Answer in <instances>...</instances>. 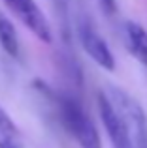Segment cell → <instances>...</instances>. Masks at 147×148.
<instances>
[{
	"label": "cell",
	"instance_id": "8992f818",
	"mask_svg": "<svg viewBox=\"0 0 147 148\" xmlns=\"http://www.w3.org/2000/svg\"><path fill=\"white\" fill-rule=\"evenodd\" d=\"M0 148H23V135L0 105Z\"/></svg>",
	"mask_w": 147,
	"mask_h": 148
},
{
	"label": "cell",
	"instance_id": "ba28073f",
	"mask_svg": "<svg viewBox=\"0 0 147 148\" xmlns=\"http://www.w3.org/2000/svg\"><path fill=\"white\" fill-rule=\"evenodd\" d=\"M104 6V10L107 11V13H113L115 11V0H100Z\"/></svg>",
	"mask_w": 147,
	"mask_h": 148
},
{
	"label": "cell",
	"instance_id": "5b68a950",
	"mask_svg": "<svg viewBox=\"0 0 147 148\" xmlns=\"http://www.w3.org/2000/svg\"><path fill=\"white\" fill-rule=\"evenodd\" d=\"M125 40L130 53L136 56L140 64L147 68V30L134 21L125 23Z\"/></svg>",
	"mask_w": 147,
	"mask_h": 148
},
{
	"label": "cell",
	"instance_id": "7a4b0ae2",
	"mask_svg": "<svg viewBox=\"0 0 147 148\" xmlns=\"http://www.w3.org/2000/svg\"><path fill=\"white\" fill-rule=\"evenodd\" d=\"M55 101L57 109H59L60 124L72 135L74 141L81 148H102L98 130L94 127V122L87 114V111L81 107L79 101L66 94H57Z\"/></svg>",
	"mask_w": 147,
	"mask_h": 148
},
{
	"label": "cell",
	"instance_id": "52a82bcc",
	"mask_svg": "<svg viewBox=\"0 0 147 148\" xmlns=\"http://www.w3.org/2000/svg\"><path fill=\"white\" fill-rule=\"evenodd\" d=\"M0 45L10 56H19V38L15 32V26L2 13H0Z\"/></svg>",
	"mask_w": 147,
	"mask_h": 148
},
{
	"label": "cell",
	"instance_id": "6da1fadb",
	"mask_svg": "<svg viewBox=\"0 0 147 148\" xmlns=\"http://www.w3.org/2000/svg\"><path fill=\"white\" fill-rule=\"evenodd\" d=\"M102 92L119 114L125 148H147V114L140 101L119 86H110Z\"/></svg>",
	"mask_w": 147,
	"mask_h": 148
},
{
	"label": "cell",
	"instance_id": "3957f363",
	"mask_svg": "<svg viewBox=\"0 0 147 148\" xmlns=\"http://www.w3.org/2000/svg\"><path fill=\"white\" fill-rule=\"evenodd\" d=\"M6 6L17 15V19L44 43H51L53 41V32L49 21L45 19L44 11L38 8L34 0H4Z\"/></svg>",
	"mask_w": 147,
	"mask_h": 148
},
{
	"label": "cell",
	"instance_id": "277c9868",
	"mask_svg": "<svg viewBox=\"0 0 147 148\" xmlns=\"http://www.w3.org/2000/svg\"><path fill=\"white\" fill-rule=\"evenodd\" d=\"M77 38L81 41V47L85 49V53L92 58L98 66H102L107 71L115 69V58L111 53L110 45L106 43L102 36L94 30V26L89 21H79L77 25Z\"/></svg>",
	"mask_w": 147,
	"mask_h": 148
}]
</instances>
